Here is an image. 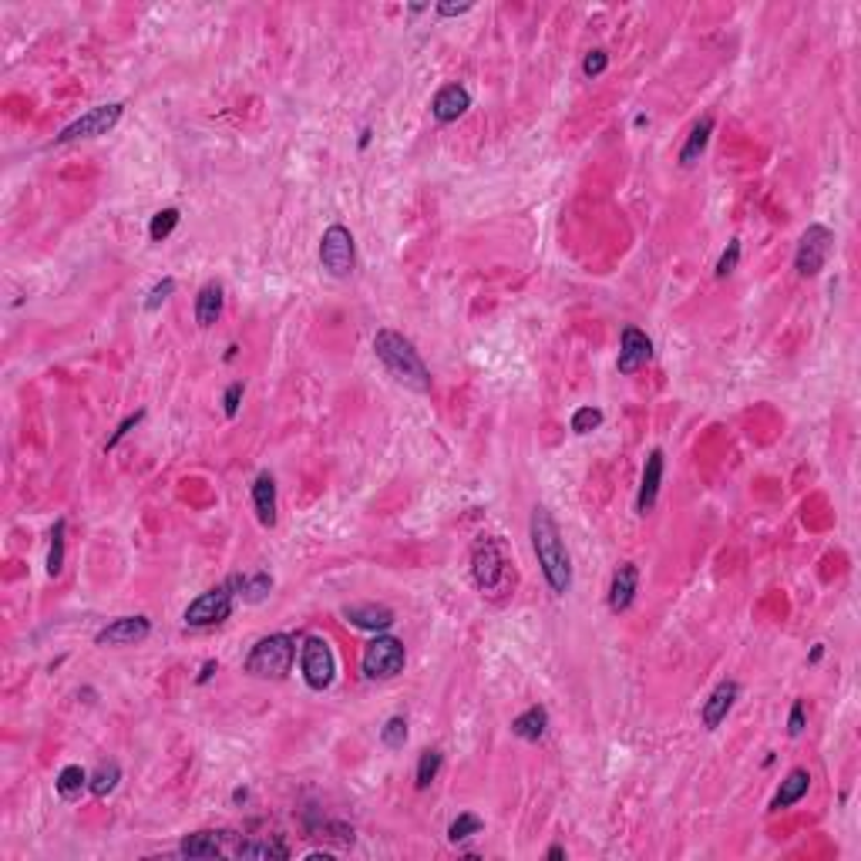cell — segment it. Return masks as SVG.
<instances>
[{"label": "cell", "mask_w": 861, "mask_h": 861, "mask_svg": "<svg viewBox=\"0 0 861 861\" xmlns=\"http://www.w3.org/2000/svg\"><path fill=\"white\" fill-rule=\"evenodd\" d=\"M290 848L283 841H239L236 858H286Z\"/></svg>", "instance_id": "obj_28"}, {"label": "cell", "mask_w": 861, "mask_h": 861, "mask_svg": "<svg viewBox=\"0 0 861 861\" xmlns=\"http://www.w3.org/2000/svg\"><path fill=\"white\" fill-rule=\"evenodd\" d=\"M481 831V818L478 814H471V811H465V814H458L455 821L448 825V841H468L471 835H478Z\"/></svg>", "instance_id": "obj_31"}, {"label": "cell", "mask_w": 861, "mask_h": 861, "mask_svg": "<svg viewBox=\"0 0 861 861\" xmlns=\"http://www.w3.org/2000/svg\"><path fill=\"white\" fill-rule=\"evenodd\" d=\"M222 317V286L206 283L196 296V323L199 327H212Z\"/></svg>", "instance_id": "obj_24"}, {"label": "cell", "mask_w": 861, "mask_h": 861, "mask_svg": "<svg viewBox=\"0 0 861 861\" xmlns=\"http://www.w3.org/2000/svg\"><path fill=\"white\" fill-rule=\"evenodd\" d=\"M381 744L391 747V751H401L407 744V720L404 717H391L387 724L381 727Z\"/></svg>", "instance_id": "obj_32"}, {"label": "cell", "mask_w": 861, "mask_h": 861, "mask_svg": "<svg viewBox=\"0 0 861 861\" xmlns=\"http://www.w3.org/2000/svg\"><path fill=\"white\" fill-rule=\"evenodd\" d=\"M606 68H609L606 51H589V54H586V61H582V74H586V78H599Z\"/></svg>", "instance_id": "obj_36"}, {"label": "cell", "mask_w": 861, "mask_h": 861, "mask_svg": "<svg viewBox=\"0 0 861 861\" xmlns=\"http://www.w3.org/2000/svg\"><path fill=\"white\" fill-rule=\"evenodd\" d=\"M831 249H835V233H831L828 226H818V222L808 226L798 243V253H794V270H798V276H808V280L818 276V273L825 270Z\"/></svg>", "instance_id": "obj_8"}, {"label": "cell", "mask_w": 861, "mask_h": 861, "mask_svg": "<svg viewBox=\"0 0 861 861\" xmlns=\"http://www.w3.org/2000/svg\"><path fill=\"white\" fill-rule=\"evenodd\" d=\"M407 663V650L404 643L397 636H387V633H377L374 640L364 646V656H360V666H364V677L367 680H391L397 677Z\"/></svg>", "instance_id": "obj_5"}, {"label": "cell", "mask_w": 861, "mask_h": 861, "mask_svg": "<svg viewBox=\"0 0 861 861\" xmlns=\"http://www.w3.org/2000/svg\"><path fill=\"white\" fill-rule=\"evenodd\" d=\"M340 616H344L350 626L370 629V633H384V629L394 626V609H387V606H377V603H354V606H344V609H340Z\"/></svg>", "instance_id": "obj_14"}, {"label": "cell", "mask_w": 861, "mask_h": 861, "mask_svg": "<svg viewBox=\"0 0 861 861\" xmlns=\"http://www.w3.org/2000/svg\"><path fill=\"white\" fill-rule=\"evenodd\" d=\"M320 266L337 280H347L354 266H357V253H354V236L347 226H330L327 233L320 236Z\"/></svg>", "instance_id": "obj_6"}, {"label": "cell", "mask_w": 861, "mask_h": 861, "mask_svg": "<svg viewBox=\"0 0 861 861\" xmlns=\"http://www.w3.org/2000/svg\"><path fill=\"white\" fill-rule=\"evenodd\" d=\"M233 616V589L229 586H216V589L202 592L196 603H189L185 609V626L192 629H206V626H219Z\"/></svg>", "instance_id": "obj_10"}, {"label": "cell", "mask_w": 861, "mask_h": 861, "mask_svg": "<svg viewBox=\"0 0 861 861\" xmlns=\"http://www.w3.org/2000/svg\"><path fill=\"white\" fill-rule=\"evenodd\" d=\"M660 485H663V451L653 448L650 458H646V468H643L640 498H636V512H640V515H650L653 512L656 495H660Z\"/></svg>", "instance_id": "obj_17"}, {"label": "cell", "mask_w": 861, "mask_h": 861, "mask_svg": "<svg viewBox=\"0 0 861 861\" xmlns=\"http://www.w3.org/2000/svg\"><path fill=\"white\" fill-rule=\"evenodd\" d=\"M148 633H152V623L145 616H122L101 629L95 636V646H135V643L148 640Z\"/></svg>", "instance_id": "obj_11"}, {"label": "cell", "mask_w": 861, "mask_h": 861, "mask_svg": "<svg viewBox=\"0 0 861 861\" xmlns=\"http://www.w3.org/2000/svg\"><path fill=\"white\" fill-rule=\"evenodd\" d=\"M808 788H811V774H808L804 767H794V771L781 781L774 798H771V811H784L791 804H798V801L808 794Z\"/></svg>", "instance_id": "obj_20"}, {"label": "cell", "mask_w": 861, "mask_h": 861, "mask_svg": "<svg viewBox=\"0 0 861 861\" xmlns=\"http://www.w3.org/2000/svg\"><path fill=\"white\" fill-rule=\"evenodd\" d=\"M142 418H145V411H135L132 418H125L122 424H118V430H115V434H111V438H108V444H105V451H111V448H118V441H122V438H125V434H128V430H132V428H138V424H142Z\"/></svg>", "instance_id": "obj_38"}, {"label": "cell", "mask_w": 861, "mask_h": 861, "mask_svg": "<svg viewBox=\"0 0 861 861\" xmlns=\"http://www.w3.org/2000/svg\"><path fill=\"white\" fill-rule=\"evenodd\" d=\"M118 781H122L118 761H101L98 767L91 771V777H88V791H91L95 798H108L111 791L118 788Z\"/></svg>", "instance_id": "obj_25"}, {"label": "cell", "mask_w": 861, "mask_h": 861, "mask_svg": "<svg viewBox=\"0 0 861 861\" xmlns=\"http://www.w3.org/2000/svg\"><path fill=\"white\" fill-rule=\"evenodd\" d=\"M710 135H714V115H703L700 122L693 125V132H690V138L683 142V148H680V165H683V169H690V165L700 162V155L707 152Z\"/></svg>", "instance_id": "obj_21"}, {"label": "cell", "mask_w": 861, "mask_h": 861, "mask_svg": "<svg viewBox=\"0 0 861 861\" xmlns=\"http://www.w3.org/2000/svg\"><path fill=\"white\" fill-rule=\"evenodd\" d=\"M434 11L441 14V17H461V14L471 11V4H438Z\"/></svg>", "instance_id": "obj_40"}, {"label": "cell", "mask_w": 861, "mask_h": 861, "mask_svg": "<svg viewBox=\"0 0 861 861\" xmlns=\"http://www.w3.org/2000/svg\"><path fill=\"white\" fill-rule=\"evenodd\" d=\"M374 354H377V360L387 367V374H391L397 384L411 387L414 394H428L430 391L428 364L421 360V354L414 350V344L407 340L404 333L377 330V337H374Z\"/></svg>", "instance_id": "obj_2"}, {"label": "cell", "mask_w": 861, "mask_h": 861, "mask_svg": "<svg viewBox=\"0 0 861 861\" xmlns=\"http://www.w3.org/2000/svg\"><path fill=\"white\" fill-rule=\"evenodd\" d=\"M64 539H68V522L58 518L51 529V549H48V576L58 579L64 572Z\"/></svg>", "instance_id": "obj_27"}, {"label": "cell", "mask_w": 861, "mask_h": 861, "mask_svg": "<svg viewBox=\"0 0 861 861\" xmlns=\"http://www.w3.org/2000/svg\"><path fill=\"white\" fill-rule=\"evenodd\" d=\"M253 508H256L259 525H266V529L276 525V481L270 471H259L253 481Z\"/></svg>", "instance_id": "obj_19"}, {"label": "cell", "mask_w": 861, "mask_h": 861, "mask_svg": "<svg viewBox=\"0 0 861 861\" xmlns=\"http://www.w3.org/2000/svg\"><path fill=\"white\" fill-rule=\"evenodd\" d=\"M468 108H471V95H468V88L461 85H444L441 91L434 95V101H430V115L441 125L458 122Z\"/></svg>", "instance_id": "obj_15"}, {"label": "cell", "mask_w": 861, "mask_h": 861, "mask_svg": "<svg viewBox=\"0 0 861 861\" xmlns=\"http://www.w3.org/2000/svg\"><path fill=\"white\" fill-rule=\"evenodd\" d=\"M549 858H552V861L566 858V848H562V845H552V848H549Z\"/></svg>", "instance_id": "obj_42"}, {"label": "cell", "mask_w": 861, "mask_h": 861, "mask_svg": "<svg viewBox=\"0 0 861 861\" xmlns=\"http://www.w3.org/2000/svg\"><path fill=\"white\" fill-rule=\"evenodd\" d=\"M636 586H640V569L633 562H623L613 572V582H609V609L613 613H626L633 599H636Z\"/></svg>", "instance_id": "obj_16"}, {"label": "cell", "mask_w": 861, "mask_h": 861, "mask_svg": "<svg viewBox=\"0 0 861 861\" xmlns=\"http://www.w3.org/2000/svg\"><path fill=\"white\" fill-rule=\"evenodd\" d=\"M529 529H532V549L539 555L542 576L549 582V589H552L555 596H566V592L572 589V559H569L566 539H562V532H559V525H555V518L549 515L545 505H535V508H532Z\"/></svg>", "instance_id": "obj_1"}, {"label": "cell", "mask_w": 861, "mask_h": 861, "mask_svg": "<svg viewBox=\"0 0 861 861\" xmlns=\"http://www.w3.org/2000/svg\"><path fill=\"white\" fill-rule=\"evenodd\" d=\"M441 761H444V754L438 751V747H430V751L421 754L418 774H414V784H418L421 791L430 788V781H434V777H438V771H441Z\"/></svg>", "instance_id": "obj_30"}, {"label": "cell", "mask_w": 861, "mask_h": 861, "mask_svg": "<svg viewBox=\"0 0 861 861\" xmlns=\"http://www.w3.org/2000/svg\"><path fill=\"white\" fill-rule=\"evenodd\" d=\"M737 693H740L737 680H720V683H717L714 693L707 697V703H703V710H700V720L707 730H717V727L724 724L727 714H730L734 703H737Z\"/></svg>", "instance_id": "obj_13"}, {"label": "cell", "mask_w": 861, "mask_h": 861, "mask_svg": "<svg viewBox=\"0 0 861 861\" xmlns=\"http://www.w3.org/2000/svg\"><path fill=\"white\" fill-rule=\"evenodd\" d=\"M226 586L233 589V596H239L243 603H263L266 596L273 592V576L270 572H236V576L226 579Z\"/></svg>", "instance_id": "obj_18"}, {"label": "cell", "mask_w": 861, "mask_h": 861, "mask_svg": "<svg viewBox=\"0 0 861 861\" xmlns=\"http://www.w3.org/2000/svg\"><path fill=\"white\" fill-rule=\"evenodd\" d=\"M179 209H162L152 216V222H148V239L152 243H162V239H169V236L175 233V226H179Z\"/></svg>", "instance_id": "obj_29"}, {"label": "cell", "mask_w": 861, "mask_h": 861, "mask_svg": "<svg viewBox=\"0 0 861 861\" xmlns=\"http://www.w3.org/2000/svg\"><path fill=\"white\" fill-rule=\"evenodd\" d=\"M216 670H219V666H216V660H206V663H202V673L196 677V683H209Z\"/></svg>", "instance_id": "obj_41"}, {"label": "cell", "mask_w": 861, "mask_h": 861, "mask_svg": "<svg viewBox=\"0 0 861 861\" xmlns=\"http://www.w3.org/2000/svg\"><path fill=\"white\" fill-rule=\"evenodd\" d=\"M88 771L85 767H78V764H68V767H61V774H58V781H54V788H58V794H61L64 801H74L81 791L88 788Z\"/></svg>", "instance_id": "obj_26"}, {"label": "cell", "mask_w": 861, "mask_h": 861, "mask_svg": "<svg viewBox=\"0 0 861 861\" xmlns=\"http://www.w3.org/2000/svg\"><path fill=\"white\" fill-rule=\"evenodd\" d=\"M293 660H296V636H290V633H270V636L256 640V646L249 650L243 670L256 680H283L286 673L293 670Z\"/></svg>", "instance_id": "obj_3"}, {"label": "cell", "mask_w": 861, "mask_h": 861, "mask_svg": "<svg viewBox=\"0 0 861 861\" xmlns=\"http://www.w3.org/2000/svg\"><path fill=\"white\" fill-rule=\"evenodd\" d=\"M125 105L122 101H111V105H98V108L85 111L78 122H71L68 128H61V135H54L58 145H68V142H78V138H98L108 135L115 125L122 122Z\"/></svg>", "instance_id": "obj_9"}, {"label": "cell", "mask_w": 861, "mask_h": 861, "mask_svg": "<svg viewBox=\"0 0 861 861\" xmlns=\"http://www.w3.org/2000/svg\"><path fill=\"white\" fill-rule=\"evenodd\" d=\"M179 855L185 858H216L222 855V838L216 831H196L179 841Z\"/></svg>", "instance_id": "obj_23"}, {"label": "cell", "mask_w": 861, "mask_h": 861, "mask_svg": "<svg viewBox=\"0 0 861 861\" xmlns=\"http://www.w3.org/2000/svg\"><path fill=\"white\" fill-rule=\"evenodd\" d=\"M788 734L791 737H801L804 734V703H794L791 707V717H788Z\"/></svg>", "instance_id": "obj_39"}, {"label": "cell", "mask_w": 861, "mask_h": 861, "mask_svg": "<svg viewBox=\"0 0 861 861\" xmlns=\"http://www.w3.org/2000/svg\"><path fill=\"white\" fill-rule=\"evenodd\" d=\"M471 579H475V586H478L485 596H498V592H505L515 582V572L508 566L498 539L481 535V539L471 545Z\"/></svg>", "instance_id": "obj_4"}, {"label": "cell", "mask_w": 861, "mask_h": 861, "mask_svg": "<svg viewBox=\"0 0 861 861\" xmlns=\"http://www.w3.org/2000/svg\"><path fill=\"white\" fill-rule=\"evenodd\" d=\"M246 798H249V791H246V788H236V791H233V804H243Z\"/></svg>", "instance_id": "obj_43"}, {"label": "cell", "mask_w": 861, "mask_h": 861, "mask_svg": "<svg viewBox=\"0 0 861 861\" xmlns=\"http://www.w3.org/2000/svg\"><path fill=\"white\" fill-rule=\"evenodd\" d=\"M653 360V340L636 327H626L623 337H619V360L616 367L619 374H636L640 367H646Z\"/></svg>", "instance_id": "obj_12"}, {"label": "cell", "mask_w": 861, "mask_h": 861, "mask_svg": "<svg viewBox=\"0 0 861 861\" xmlns=\"http://www.w3.org/2000/svg\"><path fill=\"white\" fill-rule=\"evenodd\" d=\"M821 656H825V646H814V650H811V663H818Z\"/></svg>", "instance_id": "obj_44"}, {"label": "cell", "mask_w": 861, "mask_h": 861, "mask_svg": "<svg viewBox=\"0 0 861 861\" xmlns=\"http://www.w3.org/2000/svg\"><path fill=\"white\" fill-rule=\"evenodd\" d=\"M603 411L599 407H579L576 414H572V430L576 434H589V430H596L599 424H603Z\"/></svg>", "instance_id": "obj_33"}, {"label": "cell", "mask_w": 861, "mask_h": 861, "mask_svg": "<svg viewBox=\"0 0 861 861\" xmlns=\"http://www.w3.org/2000/svg\"><path fill=\"white\" fill-rule=\"evenodd\" d=\"M740 263V239H730L724 249V256H720V263H717V276L724 280V276H730V273L737 270Z\"/></svg>", "instance_id": "obj_35"}, {"label": "cell", "mask_w": 861, "mask_h": 861, "mask_svg": "<svg viewBox=\"0 0 861 861\" xmlns=\"http://www.w3.org/2000/svg\"><path fill=\"white\" fill-rule=\"evenodd\" d=\"M300 670H303V680H307L310 690H327L337 677V660H333L330 643L323 636H307L303 646H300Z\"/></svg>", "instance_id": "obj_7"}, {"label": "cell", "mask_w": 861, "mask_h": 861, "mask_svg": "<svg viewBox=\"0 0 861 861\" xmlns=\"http://www.w3.org/2000/svg\"><path fill=\"white\" fill-rule=\"evenodd\" d=\"M172 293H175V280H172V276H165L162 283H155L152 290H148L145 310H148V313H155V310H159L162 303H165V300H169Z\"/></svg>", "instance_id": "obj_34"}, {"label": "cell", "mask_w": 861, "mask_h": 861, "mask_svg": "<svg viewBox=\"0 0 861 861\" xmlns=\"http://www.w3.org/2000/svg\"><path fill=\"white\" fill-rule=\"evenodd\" d=\"M545 730H549V710L545 707H529L525 714H518L512 720V734L529 740V744H539L545 737Z\"/></svg>", "instance_id": "obj_22"}, {"label": "cell", "mask_w": 861, "mask_h": 861, "mask_svg": "<svg viewBox=\"0 0 861 861\" xmlns=\"http://www.w3.org/2000/svg\"><path fill=\"white\" fill-rule=\"evenodd\" d=\"M243 381L229 384V391H226V397H222V411H226V418H236L239 414V401H243Z\"/></svg>", "instance_id": "obj_37"}]
</instances>
